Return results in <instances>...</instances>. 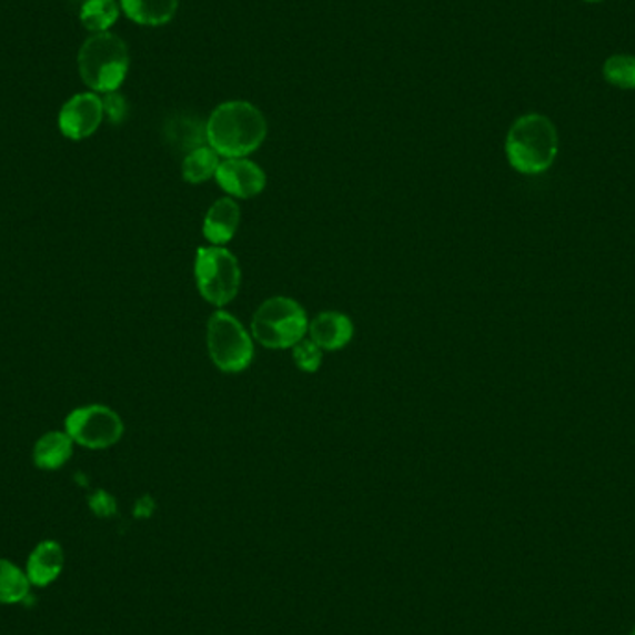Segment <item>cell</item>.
<instances>
[{"mask_svg": "<svg viewBox=\"0 0 635 635\" xmlns=\"http://www.w3.org/2000/svg\"><path fill=\"white\" fill-rule=\"evenodd\" d=\"M266 134V118L248 101L222 102L206 121V142L223 159H245Z\"/></svg>", "mask_w": 635, "mask_h": 635, "instance_id": "obj_1", "label": "cell"}, {"mask_svg": "<svg viewBox=\"0 0 635 635\" xmlns=\"http://www.w3.org/2000/svg\"><path fill=\"white\" fill-rule=\"evenodd\" d=\"M557 153L556 125L543 114L521 115L505 138V154L511 168L524 175H541L551 170Z\"/></svg>", "mask_w": 635, "mask_h": 635, "instance_id": "obj_2", "label": "cell"}, {"mask_svg": "<svg viewBox=\"0 0 635 635\" xmlns=\"http://www.w3.org/2000/svg\"><path fill=\"white\" fill-rule=\"evenodd\" d=\"M129 47L112 32L93 34L79 51L80 79L95 93L118 91L129 73Z\"/></svg>", "mask_w": 635, "mask_h": 635, "instance_id": "obj_3", "label": "cell"}, {"mask_svg": "<svg viewBox=\"0 0 635 635\" xmlns=\"http://www.w3.org/2000/svg\"><path fill=\"white\" fill-rule=\"evenodd\" d=\"M251 331L268 350H286L303 341L309 331L306 312L298 301L275 295L256 309Z\"/></svg>", "mask_w": 635, "mask_h": 635, "instance_id": "obj_4", "label": "cell"}, {"mask_svg": "<svg viewBox=\"0 0 635 635\" xmlns=\"http://www.w3.org/2000/svg\"><path fill=\"white\" fill-rule=\"evenodd\" d=\"M193 272L199 292L212 305L225 306L239 294L242 284L239 259L222 245L198 250Z\"/></svg>", "mask_w": 635, "mask_h": 635, "instance_id": "obj_5", "label": "cell"}, {"mask_svg": "<svg viewBox=\"0 0 635 635\" xmlns=\"http://www.w3.org/2000/svg\"><path fill=\"white\" fill-rule=\"evenodd\" d=\"M206 346L212 363L229 374L248 369L255 353L250 333L233 314L225 311L214 312L210 316Z\"/></svg>", "mask_w": 635, "mask_h": 635, "instance_id": "obj_6", "label": "cell"}, {"mask_svg": "<svg viewBox=\"0 0 635 635\" xmlns=\"http://www.w3.org/2000/svg\"><path fill=\"white\" fill-rule=\"evenodd\" d=\"M123 432L125 426L120 414L104 405L74 409L65 419V433L84 448H110L120 443Z\"/></svg>", "mask_w": 635, "mask_h": 635, "instance_id": "obj_7", "label": "cell"}, {"mask_svg": "<svg viewBox=\"0 0 635 635\" xmlns=\"http://www.w3.org/2000/svg\"><path fill=\"white\" fill-rule=\"evenodd\" d=\"M104 110H102V99L95 91H85L79 95L71 97L63 104L58 114V127L63 137L74 142L85 140L91 134H95L101 127Z\"/></svg>", "mask_w": 635, "mask_h": 635, "instance_id": "obj_8", "label": "cell"}, {"mask_svg": "<svg viewBox=\"0 0 635 635\" xmlns=\"http://www.w3.org/2000/svg\"><path fill=\"white\" fill-rule=\"evenodd\" d=\"M216 181L229 198L251 199L266 188V173L248 159H225L216 171Z\"/></svg>", "mask_w": 635, "mask_h": 635, "instance_id": "obj_9", "label": "cell"}, {"mask_svg": "<svg viewBox=\"0 0 635 635\" xmlns=\"http://www.w3.org/2000/svg\"><path fill=\"white\" fill-rule=\"evenodd\" d=\"M309 335L324 352H336L350 344L353 339L352 320L342 312H322L309 324Z\"/></svg>", "mask_w": 635, "mask_h": 635, "instance_id": "obj_10", "label": "cell"}, {"mask_svg": "<svg viewBox=\"0 0 635 635\" xmlns=\"http://www.w3.org/2000/svg\"><path fill=\"white\" fill-rule=\"evenodd\" d=\"M240 220H242L240 206L233 198L218 199L204 216V239L212 245L228 244L239 231Z\"/></svg>", "mask_w": 635, "mask_h": 635, "instance_id": "obj_11", "label": "cell"}, {"mask_svg": "<svg viewBox=\"0 0 635 635\" xmlns=\"http://www.w3.org/2000/svg\"><path fill=\"white\" fill-rule=\"evenodd\" d=\"M63 557L62 546L57 541H43L36 546L27 562V576L30 584L38 587H47L62 574Z\"/></svg>", "mask_w": 635, "mask_h": 635, "instance_id": "obj_12", "label": "cell"}, {"mask_svg": "<svg viewBox=\"0 0 635 635\" xmlns=\"http://www.w3.org/2000/svg\"><path fill=\"white\" fill-rule=\"evenodd\" d=\"M127 18L143 27H162L175 18L179 0H120Z\"/></svg>", "mask_w": 635, "mask_h": 635, "instance_id": "obj_13", "label": "cell"}, {"mask_svg": "<svg viewBox=\"0 0 635 635\" xmlns=\"http://www.w3.org/2000/svg\"><path fill=\"white\" fill-rule=\"evenodd\" d=\"M73 455V439L65 432H49L36 443L34 463L41 471H58Z\"/></svg>", "mask_w": 635, "mask_h": 635, "instance_id": "obj_14", "label": "cell"}, {"mask_svg": "<svg viewBox=\"0 0 635 635\" xmlns=\"http://www.w3.org/2000/svg\"><path fill=\"white\" fill-rule=\"evenodd\" d=\"M220 164H222L220 154L210 148V145H203V148L193 149V151H190V153L184 157V162H182V177H184V181L190 182V184H201V182L209 181L212 177H216Z\"/></svg>", "mask_w": 635, "mask_h": 635, "instance_id": "obj_15", "label": "cell"}, {"mask_svg": "<svg viewBox=\"0 0 635 635\" xmlns=\"http://www.w3.org/2000/svg\"><path fill=\"white\" fill-rule=\"evenodd\" d=\"M121 7L115 0H85L80 7V23L93 34L109 32L120 18Z\"/></svg>", "mask_w": 635, "mask_h": 635, "instance_id": "obj_16", "label": "cell"}, {"mask_svg": "<svg viewBox=\"0 0 635 635\" xmlns=\"http://www.w3.org/2000/svg\"><path fill=\"white\" fill-rule=\"evenodd\" d=\"M30 579L18 565L0 557V604H21L29 601Z\"/></svg>", "mask_w": 635, "mask_h": 635, "instance_id": "obj_17", "label": "cell"}, {"mask_svg": "<svg viewBox=\"0 0 635 635\" xmlns=\"http://www.w3.org/2000/svg\"><path fill=\"white\" fill-rule=\"evenodd\" d=\"M168 138L171 143H175L177 148L184 151H193V149L209 145L206 142V123L192 120V118H177L168 125Z\"/></svg>", "mask_w": 635, "mask_h": 635, "instance_id": "obj_18", "label": "cell"}, {"mask_svg": "<svg viewBox=\"0 0 635 635\" xmlns=\"http://www.w3.org/2000/svg\"><path fill=\"white\" fill-rule=\"evenodd\" d=\"M602 74L607 84L618 90H635V57L632 54H613L602 65Z\"/></svg>", "mask_w": 635, "mask_h": 635, "instance_id": "obj_19", "label": "cell"}, {"mask_svg": "<svg viewBox=\"0 0 635 635\" xmlns=\"http://www.w3.org/2000/svg\"><path fill=\"white\" fill-rule=\"evenodd\" d=\"M322 347H318L314 342L309 339H303V341L298 342L294 346V361L298 364V369L303 370V372H316L322 364Z\"/></svg>", "mask_w": 635, "mask_h": 635, "instance_id": "obj_20", "label": "cell"}, {"mask_svg": "<svg viewBox=\"0 0 635 635\" xmlns=\"http://www.w3.org/2000/svg\"><path fill=\"white\" fill-rule=\"evenodd\" d=\"M102 110H104V115H107L112 123H121V121L125 120L127 110H129L127 109L125 97L118 93V91L104 93Z\"/></svg>", "mask_w": 635, "mask_h": 635, "instance_id": "obj_21", "label": "cell"}, {"mask_svg": "<svg viewBox=\"0 0 635 635\" xmlns=\"http://www.w3.org/2000/svg\"><path fill=\"white\" fill-rule=\"evenodd\" d=\"M90 507L97 516H104V518L115 515V511H118L114 496H110V494L104 493V491H97V493L91 496Z\"/></svg>", "mask_w": 635, "mask_h": 635, "instance_id": "obj_22", "label": "cell"}, {"mask_svg": "<svg viewBox=\"0 0 635 635\" xmlns=\"http://www.w3.org/2000/svg\"><path fill=\"white\" fill-rule=\"evenodd\" d=\"M154 504L151 498H143L138 502L137 505V516H142V518H148L151 513H153Z\"/></svg>", "mask_w": 635, "mask_h": 635, "instance_id": "obj_23", "label": "cell"}, {"mask_svg": "<svg viewBox=\"0 0 635 635\" xmlns=\"http://www.w3.org/2000/svg\"><path fill=\"white\" fill-rule=\"evenodd\" d=\"M584 2H589V4H596V2H602V0H584Z\"/></svg>", "mask_w": 635, "mask_h": 635, "instance_id": "obj_24", "label": "cell"}, {"mask_svg": "<svg viewBox=\"0 0 635 635\" xmlns=\"http://www.w3.org/2000/svg\"><path fill=\"white\" fill-rule=\"evenodd\" d=\"M632 635H635V628H634V632H632Z\"/></svg>", "mask_w": 635, "mask_h": 635, "instance_id": "obj_25", "label": "cell"}]
</instances>
